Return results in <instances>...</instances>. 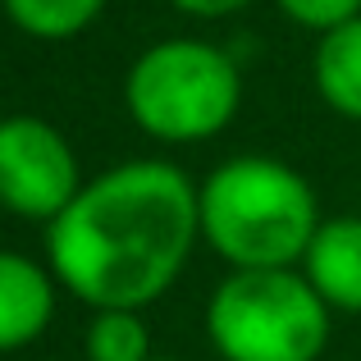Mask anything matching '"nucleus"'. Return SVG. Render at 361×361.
<instances>
[{
    "label": "nucleus",
    "mask_w": 361,
    "mask_h": 361,
    "mask_svg": "<svg viewBox=\"0 0 361 361\" xmlns=\"http://www.w3.org/2000/svg\"><path fill=\"white\" fill-rule=\"evenodd\" d=\"M202 238L197 183L169 160H128L46 224L51 274L92 311H147L174 288Z\"/></svg>",
    "instance_id": "obj_1"
},
{
    "label": "nucleus",
    "mask_w": 361,
    "mask_h": 361,
    "mask_svg": "<svg viewBox=\"0 0 361 361\" xmlns=\"http://www.w3.org/2000/svg\"><path fill=\"white\" fill-rule=\"evenodd\" d=\"M202 238L233 270H293L320 229L311 183L270 156H233L197 188Z\"/></svg>",
    "instance_id": "obj_2"
},
{
    "label": "nucleus",
    "mask_w": 361,
    "mask_h": 361,
    "mask_svg": "<svg viewBox=\"0 0 361 361\" xmlns=\"http://www.w3.org/2000/svg\"><path fill=\"white\" fill-rule=\"evenodd\" d=\"M123 106L156 142H206L243 106V73L229 51L197 37H165L133 60Z\"/></svg>",
    "instance_id": "obj_3"
},
{
    "label": "nucleus",
    "mask_w": 361,
    "mask_h": 361,
    "mask_svg": "<svg viewBox=\"0 0 361 361\" xmlns=\"http://www.w3.org/2000/svg\"><path fill=\"white\" fill-rule=\"evenodd\" d=\"M329 316L307 274L233 270L206 302V334L224 361H320Z\"/></svg>",
    "instance_id": "obj_4"
},
{
    "label": "nucleus",
    "mask_w": 361,
    "mask_h": 361,
    "mask_svg": "<svg viewBox=\"0 0 361 361\" xmlns=\"http://www.w3.org/2000/svg\"><path fill=\"white\" fill-rule=\"evenodd\" d=\"M82 192L78 156L55 123L37 115L0 119V206L18 220L51 224Z\"/></svg>",
    "instance_id": "obj_5"
},
{
    "label": "nucleus",
    "mask_w": 361,
    "mask_h": 361,
    "mask_svg": "<svg viewBox=\"0 0 361 361\" xmlns=\"http://www.w3.org/2000/svg\"><path fill=\"white\" fill-rule=\"evenodd\" d=\"M302 274L325 298L329 311L361 316V215L320 220L316 238L302 256Z\"/></svg>",
    "instance_id": "obj_6"
},
{
    "label": "nucleus",
    "mask_w": 361,
    "mask_h": 361,
    "mask_svg": "<svg viewBox=\"0 0 361 361\" xmlns=\"http://www.w3.org/2000/svg\"><path fill=\"white\" fill-rule=\"evenodd\" d=\"M55 316V279L23 252H0V353L37 343Z\"/></svg>",
    "instance_id": "obj_7"
},
{
    "label": "nucleus",
    "mask_w": 361,
    "mask_h": 361,
    "mask_svg": "<svg viewBox=\"0 0 361 361\" xmlns=\"http://www.w3.org/2000/svg\"><path fill=\"white\" fill-rule=\"evenodd\" d=\"M316 92L334 115L361 123V18L334 27L320 37L316 60H311Z\"/></svg>",
    "instance_id": "obj_8"
},
{
    "label": "nucleus",
    "mask_w": 361,
    "mask_h": 361,
    "mask_svg": "<svg viewBox=\"0 0 361 361\" xmlns=\"http://www.w3.org/2000/svg\"><path fill=\"white\" fill-rule=\"evenodd\" d=\"M101 9H106V0H5V14L14 18V27H23L27 37H42V42L78 37Z\"/></svg>",
    "instance_id": "obj_9"
},
{
    "label": "nucleus",
    "mask_w": 361,
    "mask_h": 361,
    "mask_svg": "<svg viewBox=\"0 0 361 361\" xmlns=\"http://www.w3.org/2000/svg\"><path fill=\"white\" fill-rule=\"evenodd\" d=\"M87 361H151L142 311H97L87 325Z\"/></svg>",
    "instance_id": "obj_10"
},
{
    "label": "nucleus",
    "mask_w": 361,
    "mask_h": 361,
    "mask_svg": "<svg viewBox=\"0 0 361 361\" xmlns=\"http://www.w3.org/2000/svg\"><path fill=\"white\" fill-rule=\"evenodd\" d=\"M274 5H279V14L288 23L307 27V32H320V37L361 18V0H274Z\"/></svg>",
    "instance_id": "obj_11"
},
{
    "label": "nucleus",
    "mask_w": 361,
    "mask_h": 361,
    "mask_svg": "<svg viewBox=\"0 0 361 361\" xmlns=\"http://www.w3.org/2000/svg\"><path fill=\"white\" fill-rule=\"evenodd\" d=\"M169 5L192 14V18H229V14H238V9H247L252 0H169Z\"/></svg>",
    "instance_id": "obj_12"
},
{
    "label": "nucleus",
    "mask_w": 361,
    "mask_h": 361,
    "mask_svg": "<svg viewBox=\"0 0 361 361\" xmlns=\"http://www.w3.org/2000/svg\"><path fill=\"white\" fill-rule=\"evenodd\" d=\"M151 361H169V357H151Z\"/></svg>",
    "instance_id": "obj_13"
}]
</instances>
